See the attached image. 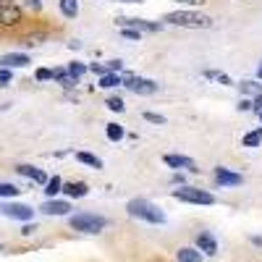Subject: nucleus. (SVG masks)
<instances>
[{
	"mask_svg": "<svg viewBox=\"0 0 262 262\" xmlns=\"http://www.w3.org/2000/svg\"><path fill=\"white\" fill-rule=\"evenodd\" d=\"M66 71H69V76H74V79L79 81V79H81L86 71H90V66H84V63H76V60H74V63L66 66Z\"/></svg>",
	"mask_w": 262,
	"mask_h": 262,
	"instance_id": "23",
	"label": "nucleus"
},
{
	"mask_svg": "<svg viewBox=\"0 0 262 262\" xmlns=\"http://www.w3.org/2000/svg\"><path fill=\"white\" fill-rule=\"evenodd\" d=\"M173 184H181V186H184V176H181V173H176V176H173Z\"/></svg>",
	"mask_w": 262,
	"mask_h": 262,
	"instance_id": "40",
	"label": "nucleus"
},
{
	"mask_svg": "<svg viewBox=\"0 0 262 262\" xmlns=\"http://www.w3.org/2000/svg\"><path fill=\"white\" fill-rule=\"evenodd\" d=\"M144 118H147V121H149V123H160V126H163V123H165V118H163V116H160V113H144Z\"/></svg>",
	"mask_w": 262,
	"mask_h": 262,
	"instance_id": "33",
	"label": "nucleus"
},
{
	"mask_svg": "<svg viewBox=\"0 0 262 262\" xmlns=\"http://www.w3.org/2000/svg\"><path fill=\"white\" fill-rule=\"evenodd\" d=\"M215 181L223 184V186H238L244 179L238 176V173H233V170H228V168H223V165H217V168H215Z\"/></svg>",
	"mask_w": 262,
	"mask_h": 262,
	"instance_id": "11",
	"label": "nucleus"
},
{
	"mask_svg": "<svg viewBox=\"0 0 262 262\" xmlns=\"http://www.w3.org/2000/svg\"><path fill=\"white\" fill-rule=\"evenodd\" d=\"M21 21H24V11H21V6L6 0L3 8H0V27H18Z\"/></svg>",
	"mask_w": 262,
	"mask_h": 262,
	"instance_id": "7",
	"label": "nucleus"
},
{
	"mask_svg": "<svg viewBox=\"0 0 262 262\" xmlns=\"http://www.w3.org/2000/svg\"><path fill=\"white\" fill-rule=\"evenodd\" d=\"M21 189L13 186V184H0V200H13Z\"/></svg>",
	"mask_w": 262,
	"mask_h": 262,
	"instance_id": "27",
	"label": "nucleus"
},
{
	"mask_svg": "<svg viewBox=\"0 0 262 262\" xmlns=\"http://www.w3.org/2000/svg\"><path fill=\"white\" fill-rule=\"evenodd\" d=\"M126 210H128L131 217H139V221H147V223H152V226H163V223H165V215L160 212V207L152 205V202H147V200H131V202L126 205Z\"/></svg>",
	"mask_w": 262,
	"mask_h": 262,
	"instance_id": "2",
	"label": "nucleus"
},
{
	"mask_svg": "<svg viewBox=\"0 0 262 262\" xmlns=\"http://www.w3.org/2000/svg\"><path fill=\"white\" fill-rule=\"evenodd\" d=\"M21 233H24V236H29V233H34V226H24V228H21Z\"/></svg>",
	"mask_w": 262,
	"mask_h": 262,
	"instance_id": "38",
	"label": "nucleus"
},
{
	"mask_svg": "<svg viewBox=\"0 0 262 262\" xmlns=\"http://www.w3.org/2000/svg\"><path fill=\"white\" fill-rule=\"evenodd\" d=\"M179 3H186V6H200L202 0H179Z\"/></svg>",
	"mask_w": 262,
	"mask_h": 262,
	"instance_id": "39",
	"label": "nucleus"
},
{
	"mask_svg": "<svg viewBox=\"0 0 262 262\" xmlns=\"http://www.w3.org/2000/svg\"><path fill=\"white\" fill-rule=\"evenodd\" d=\"M116 24L123 29H137V32H160L163 24L158 21H144V18H116Z\"/></svg>",
	"mask_w": 262,
	"mask_h": 262,
	"instance_id": "8",
	"label": "nucleus"
},
{
	"mask_svg": "<svg viewBox=\"0 0 262 262\" xmlns=\"http://www.w3.org/2000/svg\"><path fill=\"white\" fill-rule=\"evenodd\" d=\"M0 212L6 217H13V221H21V223H29L34 217V210L21 202H0Z\"/></svg>",
	"mask_w": 262,
	"mask_h": 262,
	"instance_id": "5",
	"label": "nucleus"
},
{
	"mask_svg": "<svg viewBox=\"0 0 262 262\" xmlns=\"http://www.w3.org/2000/svg\"><path fill=\"white\" fill-rule=\"evenodd\" d=\"M63 194L66 196H71V200H81V196H86L90 194V189H86V184H76V181H71V184H63Z\"/></svg>",
	"mask_w": 262,
	"mask_h": 262,
	"instance_id": "16",
	"label": "nucleus"
},
{
	"mask_svg": "<svg viewBox=\"0 0 262 262\" xmlns=\"http://www.w3.org/2000/svg\"><path fill=\"white\" fill-rule=\"evenodd\" d=\"M53 79H55L58 84H63L66 90H71V86H76V84H79L74 76H69V71H66V69H55V71H53Z\"/></svg>",
	"mask_w": 262,
	"mask_h": 262,
	"instance_id": "19",
	"label": "nucleus"
},
{
	"mask_svg": "<svg viewBox=\"0 0 262 262\" xmlns=\"http://www.w3.org/2000/svg\"><path fill=\"white\" fill-rule=\"evenodd\" d=\"M24 6L32 8V11L37 13V11H42V0H24Z\"/></svg>",
	"mask_w": 262,
	"mask_h": 262,
	"instance_id": "34",
	"label": "nucleus"
},
{
	"mask_svg": "<svg viewBox=\"0 0 262 262\" xmlns=\"http://www.w3.org/2000/svg\"><path fill=\"white\" fill-rule=\"evenodd\" d=\"M105 134H107V139H111V142H121V139H123V126H118V123H107Z\"/></svg>",
	"mask_w": 262,
	"mask_h": 262,
	"instance_id": "26",
	"label": "nucleus"
},
{
	"mask_svg": "<svg viewBox=\"0 0 262 262\" xmlns=\"http://www.w3.org/2000/svg\"><path fill=\"white\" fill-rule=\"evenodd\" d=\"M76 160L84 163V165H92V168H102V160L95 158V155H90V152H76Z\"/></svg>",
	"mask_w": 262,
	"mask_h": 262,
	"instance_id": "25",
	"label": "nucleus"
},
{
	"mask_svg": "<svg viewBox=\"0 0 262 262\" xmlns=\"http://www.w3.org/2000/svg\"><path fill=\"white\" fill-rule=\"evenodd\" d=\"M42 39H45V34H42V32H37V34H27V37H24V45H27V48H34V45H39Z\"/></svg>",
	"mask_w": 262,
	"mask_h": 262,
	"instance_id": "28",
	"label": "nucleus"
},
{
	"mask_svg": "<svg viewBox=\"0 0 262 262\" xmlns=\"http://www.w3.org/2000/svg\"><path fill=\"white\" fill-rule=\"evenodd\" d=\"M238 90H242V95L259 97V95H262V84H259V81H242V84H238Z\"/></svg>",
	"mask_w": 262,
	"mask_h": 262,
	"instance_id": "21",
	"label": "nucleus"
},
{
	"mask_svg": "<svg viewBox=\"0 0 262 262\" xmlns=\"http://www.w3.org/2000/svg\"><path fill=\"white\" fill-rule=\"evenodd\" d=\"M29 55L27 53H6V55H0V69H24V66H29Z\"/></svg>",
	"mask_w": 262,
	"mask_h": 262,
	"instance_id": "9",
	"label": "nucleus"
},
{
	"mask_svg": "<svg viewBox=\"0 0 262 262\" xmlns=\"http://www.w3.org/2000/svg\"><path fill=\"white\" fill-rule=\"evenodd\" d=\"M3 3H6V0H0V8H3Z\"/></svg>",
	"mask_w": 262,
	"mask_h": 262,
	"instance_id": "44",
	"label": "nucleus"
},
{
	"mask_svg": "<svg viewBox=\"0 0 262 262\" xmlns=\"http://www.w3.org/2000/svg\"><path fill=\"white\" fill-rule=\"evenodd\" d=\"M107 107H111V111H116V113H121L126 105H123V100H121V97H107Z\"/></svg>",
	"mask_w": 262,
	"mask_h": 262,
	"instance_id": "29",
	"label": "nucleus"
},
{
	"mask_svg": "<svg viewBox=\"0 0 262 262\" xmlns=\"http://www.w3.org/2000/svg\"><path fill=\"white\" fill-rule=\"evenodd\" d=\"M60 191H63V181H60V176L48 179V184H45V194H48V200H55V194H60Z\"/></svg>",
	"mask_w": 262,
	"mask_h": 262,
	"instance_id": "20",
	"label": "nucleus"
},
{
	"mask_svg": "<svg viewBox=\"0 0 262 262\" xmlns=\"http://www.w3.org/2000/svg\"><path fill=\"white\" fill-rule=\"evenodd\" d=\"M238 111H252V102L249 100H242V102H238Z\"/></svg>",
	"mask_w": 262,
	"mask_h": 262,
	"instance_id": "37",
	"label": "nucleus"
},
{
	"mask_svg": "<svg viewBox=\"0 0 262 262\" xmlns=\"http://www.w3.org/2000/svg\"><path fill=\"white\" fill-rule=\"evenodd\" d=\"M45 215H69L71 212V205L66 202V200H48V202H42L39 207Z\"/></svg>",
	"mask_w": 262,
	"mask_h": 262,
	"instance_id": "12",
	"label": "nucleus"
},
{
	"mask_svg": "<svg viewBox=\"0 0 262 262\" xmlns=\"http://www.w3.org/2000/svg\"><path fill=\"white\" fill-rule=\"evenodd\" d=\"M13 81V71L11 69H0V86H8Z\"/></svg>",
	"mask_w": 262,
	"mask_h": 262,
	"instance_id": "31",
	"label": "nucleus"
},
{
	"mask_svg": "<svg viewBox=\"0 0 262 262\" xmlns=\"http://www.w3.org/2000/svg\"><path fill=\"white\" fill-rule=\"evenodd\" d=\"M123 86L131 90L134 95H155L158 92V84L152 79H144V76H126L123 79Z\"/></svg>",
	"mask_w": 262,
	"mask_h": 262,
	"instance_id": "6",
	"label": "nucleus"
},
{
	"mask_svg": "<svg viewBox=\"0 0 262 262\" xmlns=\"http://www.w3.org/2000/svg\"><path fill=\"white\" fill-rule=\"evenodd\" d=\"M165 21L168 24H176V27H186V29H210L212 27V18L200 11H173L165 16Z\"/></svg>",
	"mask_w": 262,
	"mask_h": 262,
	"instance_id": "1",
	"label": "nucleus"
},
{
	"mask_svg": "<svg viewBox=\"0 0 262 262\" xmlns=\"http://www.w3.org/2000/svg\"><path fill=\"white\" fill-rule=\"evenodd\" d=\"M257 116H259V121H262V113H257Z\"/></svg>",
	"mask_w": 262,
	"mask_h": 262,
	"instance_id": "45",
	"label": "nucleus"
},
{
	"mask_svg": "<svg viewBox=\"0 0 262 262\" xmlns=\"http://www.w3.org/2000/svg\"><path fill=\"white\" fill-rule=\"evenodd\" d=\"M205 76H210V79H215V81H221V84H233L231 76H226V74H221V71H207Z\"/></svg>",
	"mask_w": 262,
	"mask_h": 262,
	"instance_id": "30",
	"label": "nucleus"
},
{
	"mask_svg": "<svg viewBox=\"0 0 262 262\" xmlns=\"http://www.w3.org/2000/svg\"><path fill=\"white\" fill-rule=\"evenodd\" d=\"M176 257H179V262H202V252L194 247H181L176 252Z\"/></svg>",
	"mask_w": 262,
	"mask_h": 262,
	"instance_id": "17",
	"label": "nucleus"
},
{
	"mask_svg": "<svg viewBox=\"0 0 262 262\" xmlns=\"http://www.w3.org/2000/svg\"><path fill=\"white\" fill-rule=\"evenodd\" d=\"M242 144L244 147H259L262 144V128H254V131H249V134H244Z\"/></svg>",
	"mask_w": 262,
	"mask_h": 262,
	"instance_id": "22",
	"label": "nucleus"
},
{
	"mask_svg": "<svg viewBox=\"0 0 262 262\" xmlns=\"http://www.w3.org/2000/svg\"><path fill=\"white\" fill-rule=\"evenodd\" d=\"M118 84H123V79H121L118 74H107V76H100V86H102V90H113V86H118Z\"/></svg>",
	"mask_w": 262,
	"mask_h": 262,
	"instance_id": "24",
	"label": "nucleus"
},
{
	"mask_svg": "<svg viewBox=\"0 0 262 262\" xmlns=\"http://www.w3.org/2000/svg\"><path fill=\"white\" fill-rule=\"evenodd\" d=\"M118 3H142V0H118Z\"/></svg>",
	"mask_w": 262,
	"mask_h": 262,
	"instance_id": "43",
	"label": "nucleus"
},
{
	"mask_svg": "<svg viewBox=\"0 0 262 262\" xmlns=\"http://www.w3.org/2000/svg\"><path fill=\"white\" fill-rule=\"evenodd\" d=\"M121 69H123V60H105V63H92L90 66V71L92 74H97V76H107V74H121Z\"/></svg>",
	"mask_w": 262,
	"mask_h": 262,
	"instance_id": "10",
	"label": "nucleus"
},
{
	"mask_svg": "<svg viewBox=\"0 0 262 262\" xmlns=\"http://www.w3.org/2000/svg\"><path fill=\"white\" fill-rule=\"evenodd\" d=\"M123 37H126V39H142V32H137V29H123Z\"/></svg>",
	"mask_w": 262,
	"mask_h": 262,
	"instance_id": "35",
	"label": "nucleus"
},
{
	"mask_svg": "<svg viewBox=\"0 0 262 262\" xmlns=\"http://www.w3.org/2000/svg\"><path fill=\"white\" fill-rule=\"evenodd\" d=\"M16 173H18V176H24V179L37 181V184H48V176H45V173H42L39 168H34V165L21 163V165H16Z\"/></svg>",
	"mask_w": 262,
	"mask_h": 262,
	"instance_id": "13",
	"label": "nucleus"
},
{
	"mask_svg": "<svg viewBox=\"0 0 262 262\" xmlns=\"http://www.w3.org/2000/svg\"><path fill=\"white\" fill-rule=\"evenodd\" d=\"M252 111H254V113H262V95H259V97H254V102H252Z\"/></svg>",
	"mask_w": 262,
	"mask_h": 262,
	"instance_id": "36",
	"label": "nucleus"
},
{
	"mask_svg": "<svg viewBox=\"0 0 262 262\" xmlns=\"http://www.w3.org/2000/svg\"><path fill=\"white\" fill-rule=\"evenodd\" d=\"M69 223H71L74 231H81V233H100V231L107 226L105 217H102V215H95V212H79V215H71V217H69Z\"/></svg>",
	"mask_w": 262,
	"mask_h": 262,
	"instance_id": "3",
	"label": "nucleus"
},
{
	"mask_svg": "<svg viewBox=\"0 0 262 262\" xmlns=\"http://www.w3.org/2000/svg\"><path fill=\"white\" fill-rule=\"evenodd\" d=\"M173 200L179 202H191V205H212L215 196L205 189H194V186H181V189H173Z\"/></svg>",
	"mask_w": 262,
	"mask_h": 262,
	"instance_id": "4",
	"label": "nucleus"
},
{
	"mask_svg": "<svg viewBox=\"0 0 262 262\" xmlns=\"http://www.w3.org/2000/svg\"><path fill=\"white\" fill-rule=\"evenodd\" d=\"M196 249H200V252H205V254H217V242H215V238H212V233H200V236H196Z\"/></svg>",
	"mask_w": 262,
	"mask_h": 262,
	"instance_id": "14",
	"label": "nucleus"
},
{
	"mask_svg": "<svg viewBox=\"0 0 262 262\" xmlns=\"http://www.w3.org/2000/svg\"><path fill=\"white\" fill-rule=\"evenodd\" d=\"M37 81H48V79H53V71L50 69H37Z\"/></svg>",
	"mask_w": 262,
	"mask_h": 262,
	"instance_id": "32",
	"label": "nucleus"
},
{
	"mask_svg": "<svg viewBox=\"0 0 262 262\" xmlns=\"http://www.w3.org/2000/svg\"><path fill=\"white\" fill-rule=\"evenodd\" d=\"M257 81H262V63H259V69H257Z\"/></svg>",
	"mask_w": 262,
	"mask_h": 262,
	"instance_id": "42",
	"label": "nucleus"
},
{
	"mask_svg": "<svg viewBox=\"0 0 262 262\" xmlns=\"http://www.w3.org/2000/svg\"><path fill=\"white\" fill-rule=\"evenodd\" d=\"M252 244L254 247H262V236H252Z\"/></svg>",
	"mask_w": 262,
	"mask_h": 262,
	"instance_id": "41",
	"label": "nucleus"
},
{
	"mask_svg": "<svg viewBox=\"0 0 262 262\" xmlns=\"http://www.w3.org/2000/svg\"><path fill=\"white\" fill-rule=\"evenodd\" d=\"M165 165H170V168H186V170L196 173L194 160H191V158H186V155H165Z\"/></svg>",
	"mask_w": 262,
	"mask_h": 262,
	"instance_id": "15",
	"label": "nucleus"
},
{
	"mask_svg": "<svg viewBox=\"0 0 262 262\" xmlns=\"http://www.w3.org/2000/svg\"><path fill=\"white\" fill-rule=\"evenodd\" d=\"M58 6H60V13L66 18H76L79 16V0H58Z\"/></svg>",
	"mask_w": 262,
	"mask_h": 262,
	"instance_id": "18",
	"label": "nucleus"
}]
</instances>
